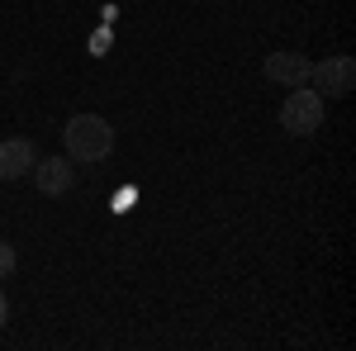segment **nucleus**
I'll use <instances>...</instances> for the list:
<instances>
[{
    "label": "nucleus",
    "instance_id": "obj_4",
    "mask_svg": "<svg viewBox=\"0 0 356 351\" xmlns=\"http://www.w3.org/2000/svg\"><path fill=\"white\" fill-rule=\"evenodd\" d=\"M309 67H314V62L304 53H290V48H285V53H266V67H261V72H266L271 85L295 90V85H309Z\"/></svg>",
    "mask_w": 356,
    "mask_h": 351
},
{
    "label": "nucleus",
    "instance_id": "obj_8",
    "mask_svg": "<svg viewBox=\"0 0 356 351\" xmlns=\"http://www.w3.org/2000/svg\"><path fill=\"white\" fill-rule=\"evenodd\" d=\"M5 318H10V299L0 295V327H5Z\"/></svg>",
    "mask_w": 356,
    "mask_h": 351
},
{
    "label": "nucleus",
    "instance_id": "obj_1",
    "mask_svg": "<svg viewBox=\"0 0 356 351\" xmlns=\"http://www.w3.org/2000/svg\"><path fill=\"white\" fill-rule=\"evenodd\" d=\"M62 147H67V157H72L76 166L105 162V157L114 152L110 119H100V114H72L67 129H62Z\"/></svg>",
    "mask_w": 356,
    "mask_h": 351
},
{
    "label": "nucleus",
    "instance_id": "obj_2",
    "mask_svg": "<svg viewBox=\"0 0 356 351\" xmlns=\"http://www.w3.org/2000/svg\"><path fill=\"white\" fill-rule=\"evenodd\" d=\"M280 124H285V133H295V138L318 133V129H323V95L295 85V90H290V100L280 105Z\"/></svg>",
    "mask_w": 356,
    "mask_h": 351
},
{
    "label": "nucleus",
    "instance_id": "obj_7",
    "mask_svg": "<svg viewBox=\"0 0 356 351\" xmlns=\"http://www.w3.org/2000/svg\"><path fill=\"white\" fill-rule=\"evenodd\" d=\"M10 270H15V247H10V243H0V280H5Z\"/></svg>",
    "mask_w": 356,
    "mask_h": 351
},
{
    "label": "nucleus",
    "instance_id": "obj_5",
    "mask_svg": "<svg viewBox=\"0 0 356 351\" xmlns=\"http://www.w3.org/2000/svg\"><path fill=\"white\" fill-rule=\"evenodd\" d=\"M33 162H38V152H33L29 138H5L0 142V181H24L33 171Z\"/></svg>",
    "mask_w": 356,
    "mask_h": 351
},
{
    "label": "nucleus",
    "instance_id": "obj_3",
    "mask_svg": "<svg viewBox=\"0 0 356 351\" xmlns=\"http://www.w3.org/2000/svg\"><path fill=\"white\" fill-rule=\"evenodd\" d=\"M309 81H314V90H318L323 100H347V95L356 90V62L347 53L323 57V62L309 67Z\"/></svg>",
    "mask_w": 356,
    "mask_h": 351
},
{
    "label": "nucleus",
    "instance_id": "obj_6",
    "mask_svg": "<svg viewBox=\"0 0 356 351\" xmlns=\"http://www.w3.org/2000/svg\"><path fill=\"white\" fill-rule=\"evenodd\" d=\"M33 181L43 195H67L76 186V162L72 157H48V162H33Z\"/></svg>",
    "mask_w": 356,
    "mask_h": 351
}]
</instances>
